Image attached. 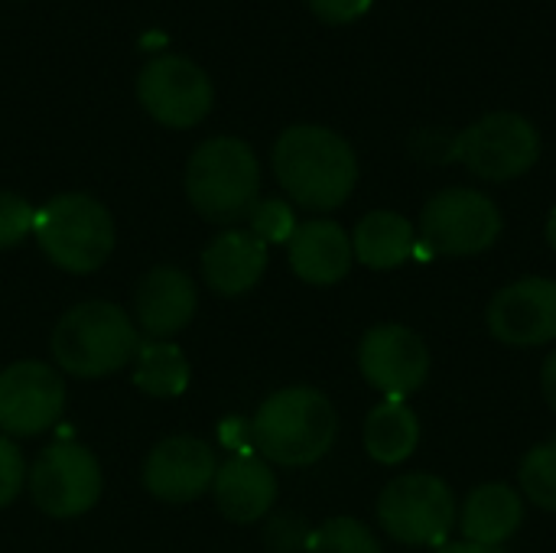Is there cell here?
I'll return each instance as SVG.
<instances>
[{
  "label": "cell",
  "instance_id": "obj_1",
  "mask_svg": "<svg viewBox=\"0 0 556 553\" xmlns=\"http://www.w3.org/2000/svg\"><path fill=\"white\" fill-rule=\"evenodd\" d=\"M270 163L283 192L309 212L345 205L358 186V156L352 143L323 124L287 127L274 143Z\"/></svg>",
  "mask_w": 556,
  "mask_h": 553
},
{
  "label": "cell",
  "instance_id": "obj_2",
  "mask_svg": "<svg viewBox=\"0 0 556 553\" xmlns=\"http://www.w3.org/2000/svg\"><path fill=\"white\" fill-rule=\"evenodd\" d=\"M339 437L332 401L306 385L274 391L254 414L251 440L267 463L303 469L319 463Z\"/></svg>",
  "mask_w": 556,
  "mask_h": 553
},
{
  "label": "cell",
  "instance_id": "obj_3",
  "mask_svg": "<svg viewBox=\"0 0 556 553\" xmlns=\"http://www.w3.org/2000/svg\"><path fill=\"white\" fill-rule=\"evenodd\" d=\"M186 196L192 209L218 225L248 218L261 196V163L241 137H208L186 163Z\"/></svg>",
  "mask_w": 556,
  "mask_h": 553
},
{
  "label": "cell",
  "instance_id": "obj_4",
  "mask_svg": "<svg viewBox=\"0 0 556 553\" xmlns=\"http://www.w3.org/2000/svg\"><path fill=\"white\" fill-rule=\"evenodd\" d=\"M140 349L130 316L104 300L72 306L52 329V359L75 378H104L134 362Z\"/></svg>",
  "mask_w": 556,
  "mask_h": 553
},
{
  "label": "cell",
  "instance_id": "obj_5",
  "mask_svg": "<svg viewBox=\"0 0 556 553\" xmlns=\"http://www.w3.org/2000/svg\"><path fill=\"white\" fill-rule=\"evenodd\" d=\"M33 235L42 254L65 274H91L114 251L111 212L85 192H65L36 209Z\"/></svg>",
  "mask_w": 556,
  "mask_h": 553
},
{
  "label": "cell",
  "instance_id": "obj_6",
  "mask_svg": "<svg viewBox=\"0 0 556 553\" xmlns=\"http://www.w3.org/2000/svg\"><path fill=\"white\" fill-rule=\"evenodd\" d=\"M502 231L505 218L492 196L469 186H450L424 205L414 257H476L495 248Z\"/></svg>",
  "mask_w": 556,
  "mask_h": 553
},
{
  "label": "cell",
  "instance_id": "obj_7",
  "mask_svg": "<svg viewBox=\"0 0 556 553\" xmlns=\"http://www.w3.org/2000/svg\"><path fill=\"white\" fill-rule=\"evenodd\" d=\"M381 531L404 548H443L456 528V495L433 473H404L378 495Z\"/></svg>",
  "mask_w": 556,
  "mask_h": 553
},
{
  "label": "cell",
  "instance_id": "obj_8",
  "mask_svg": "<svg viewBox=\"0 0 556 553\" xmlns=\"http://www.w3.org/2000/svg\"><path fill=\"white\" fill-rule=\"evenodd\" d=\"M456 160L485 183H511L541 160V134L518 111H489L456 134Z\"/></svg>",
  "mask_w": 556,
  "mask_h": 553
},
{
  "label": "cell",
  "instance_id": "obj_9",
  "mask_svg": "<svg viewBox=\"0 0 556 553\" xmlns=\"http://www.w3.org/2000/svg\"><path fill=\"white\" fill-rule=\"evenodd\" d=\"M140 108L163 127L189 130L202 124L212 111L215 88L208 72L189 55H156L137 75Z\"/></svg>",
  "mask_w": 556,
  "mask_h": 553
},
{
  "label": "cell",
  "instance_id": "obj_10",
  "mask_svg": "<svg viewBox=\"0 0 556 553\" xmlns=\"http://www.w3.org/2000/svg\"><path fill=\"white\" fill-rule=\"evenodd\" d=\"M104 476L91 450L78 443L46 447L29 469V495L49 518H78L101 499Z\"/></svg>",
  "mask_w": 556,
  "mask_h": 553
},
{
  "label": "cell",
  "instance_id": "obj_11",
  "mask_svg": "<svg viewBox=\"0 0 556 553\" xmlns=\"http://www.w3.org/2000/svg\"><path fill=\"white\" fill-rule=\"evenodd\" d=\"M358 368L362 378L388 401H407L430 378V349L410 326L381 323L362 336Z\"/></svg>",
  "mask_w": 556,
  "mask_h": 553
},
{
  "label": "cell",
  "instance_id": "obj_12",
  "mask_svg": "<svg viewBox=\"0 0 556 553\" xmlns=\"http://www.w3.org/2000/svg\"><path fill=\"white\" fill-rule=\"evenodd\" d=\"M65 411V381L42 362H13L0 372V430L7 437H39Z\"/></svg>",
  "mask_w": 556,
  "mask_h": 553
},
{
  "label": "cell",
  "instance_id": "obj_13",
  "mask_svg": "<svg viewBox=\"0 0 556 553\" xmlns=\"http://www.w3.org/2000/svg\"><path fill=\"white\" fill-rule=\"evenodd\" d=\"M489 332L508 349L556 342V280L521 277L502 287L485 310Z\"/></svg>",
  "mask_w": 556,
  "mask_h": 553
},
{
  "label": "cell",
  "instance_id": "obj_14",
  "mask_svg": "<svg viewBox=\"0 0 556 553\" xmlns=\"http://www.w3.org/2000/svg\"><path fill=\"white\" fill-rule=\"evenodd\" d=\"M218 463L205 440L169 437L156 443L143 463V486L160 502H195L215 482Z\"/></svg>",
  "mask_w": 556,
  "mask_h": 553
},
{
  "label": "cell",
  "instance_id": "obj_15",
  "mask_svg": "<svg viewBox=\"0 0 556 553\" xmlns=\"http://www.w3.org/2000/svg\"><path fill=\"white\" fill-rule=\"evenodd\" d=\"M195 310H199L195 284L179 267H153L137 284L134 316H137L140 329L156 342L182 332L192 323Z\"/></svg>",
  "mask_w": 556,
  "mask_h": 553
},
{
  "label": "cell",
  "instance_id": "obj_16",
  "mask_svg": "<svg viewBox=\"0 0 556 553\" xmlns=\"http://www.w3.org/2000/svg\"><path fill=\"white\" fill-rule=\"evenodd\" d=\"M287 251H290L293 274L313 287H332V284L345 280L352 271V261H355L352 235L332 218L300 222Z\"/></svg>",
  "mask_w": 556,
  "mask_h": 553
},
{
  "label": "cell",
  "instance_id": "obj_17",
  "mask_svg": "<svg viewBox=\"0 0 556 553\" xmlns=\"http://www.w3.org/2000/svg\"><path fill=\"white\" fill-rule=\"evenodd\" d=\"M267 271V244L241 228L222 231L202 251V277L218 297H241L257 287Z\"/></svg>",
  "mask_w": 556,
  "mask_h": 553
},
{
  "label": "cell",
  "instance_id": "obj_18",
  "mask_svg": "<svg viewBox=\"0 0 556 553\" xmlns=\"http://www.w3.org/2000/svg\"><path fill=\"white\" fill-rule=\"evenodd\" d=\"M212 492L228 521L254 525L277 502V476L257 456H235L225 466H218Z\"/></svg>",
  "mask_w": 556,
  "mask_h": 553
},
{
  "label": "cell",
  "instance_id": "obj_19",
  "mask_svg": "<svg viewBox=\"0 0 556 553\" xmlns=\"http://www.w3.org/2000/svg\"><path fill=\"white\" fill-rule=\"evenodd\" d=\"M456 525L463 531V541L505 548L525 525V495L505 482H485L466 495Z\"/></svg>",
  "mask_w": 556,
  "mask_h": 553
},
{
  "label": "cell",
  "instance_id": "obj_20",
  "mask_svg": "<svg viewBox=\"0 0 556 553\" xmlns=\"http://www.w3.org/2000/svg\"><path fill=\"white\" fill-rule=\"evenodd\" d=\"M355 261L371 271H394L414 261L417 254V228L394 209H375L358 218L352 231Z\"/></svg>",
  "mask_w": 556,
  "mask_h": 553
},
{
  "label": "cell",
  "instance_id": "obj_21",
  "mask_svg": "<svg viewBox=\"0 0 556 553\" xmlns=\"http://www.w3.org/2000/svg\"><path fill=\"white\" fill-rule=\"evenodd\" d=\"M365 453L381 466H401L417 453L420 420L407 401H381L365 420Z\"/></svg>",
  "mask_w": 556,
  "mask_h": 553
},
{
  "label": "cell",
  "instance_id": "obj_22",
  "mask_svg": "<svg viewBox=\"0 0 556 553\" xmlns=\"http://www.w3.org/2000/svg\"><path fill=\"white\" fill-rule=\"evenodd\" d=\"M134 385L150 398H179L189 388V359L173 342H140L134 355Z\"/></svg>",
  "mask_w": 556,
  "mask_h": 553
},
{
  "label": "cell",
  "instance_id": "obj_23",
  "mask_svg": "<svg viewBox=\"0 0 556 553\" xmlns=\"http://www.w3.org/2000/svg\"><path fill=\"white\" fill-rule=\"evenodd\" d=\"M521 495L544 512H556V440L538 443L525 453L518 469Z\"/></svg>",
  "mask_w": 556,
  "mask_h": 553
},
{
  "label": "cell",
  "instance_id": "obj_24",
  "mask_svg": "<svg viewBox=\"0 0 556 553\" xmlns=\"http://www.w3.org/2000/svg\"><path fill=\"white\" fill-rule=\"evenodd\" d=\"M309 553H384L375 531L368 525H362L358 518H329L326 525H319L309 541H306Z\"/></svg>",
  "mask_w": 556,
  "mask_h": 553
},
{
  "label": "cell",
  "instance_id": "obj_25",
  "mask_svg": "<svg viewBox=\"0 0 556 553\" xmlns=\"http://www.w3.org/2000/svg\"><path fill=\"white\" fill-rule=\"evenodd\" d=\"M248 222H251V235H257L264 244H290L300 225L293 205L283 199H257L254 209L248 212Z\"/></svg>",
  "mask_w": 556,
  "mask_h": 553
},
{
  "label": "cell",
  "instance_id": "obj_26",
  "mask_svg": "<svg viewBox=\"0 0 556 553\" xmlns=\"http://www.w3.org/2000/svg\"><path fill=\"white\" fill-rule=\"evenodd\" d=\"M36 209L10 189H0V248H16L26 235H33Z\"/></svg>",
  "mask_w": 556,
  "mask_h": 553
},
{
  "label": "cell",
  "instance_id": "obj_27",
  "mask_svg": "<svg viewBox=\"0 0 556 553\" xmlns=\"http://www.w3.org/2000/svg\"><path fill=\"white\" fill-rule=\"evenodd\" d=\"M26 486V460L10 437H0V508L13 505Z\"/></svg>",
  "mask_w": 556,
  "mask_h": 553
},
{
  "label": "cell",
  "instance_id": "obj_28",
  "mask_svg": "<svg viewBox=\"0 0 556 553\" xmlns=\"http://www.w3.org/2000/svg\"><path fill=\"white\" fill-rule=\"evenodd\" d=\"M375 0H306V7L313 10V16H319L329 26H345L362 20L371 10Z\"/></svg>",
  "mask_w": 556,
  "mask_h": 553
},
{
  "label": "cell",
  "instance_id": "obj_29",
  "mask_svg": "<svg viewBox=\"0 0 556 553\" xmlns=\"http://www.w3.org/2000/svg\"><path fill=\"white\" fill-rule=\"evenodd\" d=\"M303 521H296L293 515H277L270 525H267V544L277 553H293L303 541Z\"/></svg>",
  "mask_w": 556,
  "mask_h": 553
},
{
  "label": "cell",
  "instance_id": "obj_30",
  "mask_svg": "<svg viewBox=\"0 0 556 553\" xmlns=\"http://www.w3.org/2000/svg\"><path fill=\"white\" fill-rule=\"evenodd\" d=\"M541 391H544V401L551 404V411L556 414V349L547 355V362L541 368Z\"/></svg>",
  "mask_w": 556,
  "mask_h": 553
},
{
  "label": "cell",
  "instance_id": "obj_31",
  "mask_svg": "<svg viewBox=\"0 0 556 553\" xmlns=\"http://www.w3.org/2000/svg\"><path fill=\"white\" fill-rule=\"evenodd\" d=\"M437 553H505L502 548H482L472 541H446L443 548H437Z\"/></svg>",
  "mask_w": 556,
  "mask_h": 553
},
{
  "label": "cell",
  "instance_id": "obj_32",
  "mask_svg": "<svg viewBox=\"0 0 556 553\" xmlns=\"http://www.w3.org/2000/svg\"><path fill=\"white\" fill-rule=\"evenodd\" d=\"M547 244L554 248V254H556V205H554V212H551V218H547Z\"/></svg>",
  "mask_w": 556,
  "mask_h": 553
}]
</instances>
